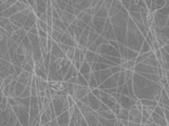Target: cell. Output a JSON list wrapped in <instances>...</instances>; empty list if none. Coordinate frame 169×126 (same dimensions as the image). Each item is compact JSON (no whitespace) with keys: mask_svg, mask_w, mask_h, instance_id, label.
Here are the masks:
<instances>
[{"mask_svg":"<svg viewBox=\"0 0 169 126\" xmlns=\"http://www.w3.org/2000/svg\"><path fill=\"white\" fill-rule=\"evenodd\" d=\"M105 24H106V19L94 16L93 17V19H92V22L89 24L90 25V27H91L90 31H94V32H96L97 34L101 35L104 31Z\"/></svg>","mask_w":169,"mask_h":126,"instance_id":"1","label":"cell"},{"mask_svg":"<svg viewBox=\"0 0 169 126\" xmlns=\"http://www.w3.org/2000/svg\"><path fill=\"white\" fill-rule=\"evenodd\" d=\"M95 78H96L97 84L101 85L103 82H105L106 80L108 79L109 77H111L112 75H114V73L112 71L111 67L108 69H103V71H93Z\"/></svg>","mask_w":169,"mask_h":126,"instance_id":"2","label":"cell"},{"mask_svg":"<svg viewBox=\"0 0 169 126\" xmlns=\"http://www.w3.org/2000/svg\"><path fill=\"white\" fill-rule=\"evenodd\" d=\"M90 92H91V90L89 86H81V85H78V84H75V95H74V97H73V99L75 100V102L79 101V100H81L84 97L88 96Z\"/></svg>","mask_w":169,"mask_h":126,"instance_id":"3","label":"cell"},{"mask_svg":"<svg viewBox=\"0 0 169 126\" xmlns=\"http://www.w3.org/2000/svg\"><path fill=\"white\" fill-rule=\"evenodd\" d=\"M168 16L161 14L159 12H154V16H153V24L159 29H164L167 25Z\"/></svg>","mask_w":169,"mask_h":126,"instance_id":"4","label":"cell"},{"mask_svg":"<svg viewBox=\"0 0 169 126\" xmlns=\"http://www.w3.org/2000/svg\"><path fill=\"white\" fill-rule=\"evenodd\" d=\"M142 120V112L140 109H138L135 105H133L129 109V117H128V121L129 122H134V123H140Z\"/></svg>","mask_w":169,"mask_h":126,"instance_id":"5","label":"cell"},{"mask_svg":"<svg viewBox=\"0 0 169 126\" xmlns=\"http://www.w3.org/2000/svg\"><path fill=\"white\" fill-rule=\"evenodd\" d=\"M135 101H136V100L131 99V98L128 97V96L122 95V96H121L120 99H118V103H120L121 106H122L123 108H126V109H130V108H131L132 106L135 105Z\"/></svg>","mask_w":169,"mask_h":126,"instance_id":"6","label":"cell"},{"mask_svg":"<svg viewBox=\"0 0 169 126\" xmlns=\"http://www.w3.org/2000/svg\"><path fill=\"white\" fill-rule=\"evenodd\" d=\"M88 98H89V105L88 106L92 110H94V112H97V110L99 109V107H101V101L97 97H95V96L93 95L91 92L89 93Z\"/></svg>","mask_w":169,"mask_h":126,"instance_id":"7","label":"cell"},{"mask_svg":"<svg viewBox=\"0 0 169 126\" xmlns=\"http://www.w3.org/2000/svg\"><path fill=\"white\" fill-rule=\"evenodd\" d=\"M56 119H57V122H58V124H59V126H69V124H70V122H71L70 112H69V110H67L64 114L58 116Z\"/></svg>","mask_w":169,"mask_h":126,"instance_id":"8","label":"cell"},{"mask_svg":"<svg viewBox=\"0 0 169 126\" xmlns=\"http://www.w3.org/2000/svg\"><path fill=\"white\" fill-rule=\"evenodd\" d=\"M138 52H136V51H134V49L126 46L125 52H124V55H123L122 57L125 58L126 60H132V59H135V58L138 57Z\"/></svg>","mask_w":169,"mask_h":126,"instance_id":"9","label":"cell"},{"mask_svg":"<svg viewBox=\"0 0 169 126\" xmlns=\"http://www.w3.org/2000/svg\"><path fill=\"white\" fill-rule=\"evenodd\" d=\"M75 19H76V17H75L74 15L70 14V13H67V12H64V15H62V17H61V20L66 27H68L70 24H72V22Z\"/></svg>","mask_w":169,"mask_h":126,"instance_id":"10","label":"cell"},{"mask_svg":"<svg viewBox=\"0 0 169 126\" xmlns=\"http://www.w3.org/2000/svg\"><path fill=\"white\" fill-rule=\"evenodd\" d=\"M143 64H146V65H150V66H154V67H161V65H160L159 61H157V57H155L154 54H151L150 56H149L147 59H145L144 61L142 62Z\"/></svg>","mask_w":169,"mask_h":126,"instance_id":"11","label":"cell"},{"mask_svg":"<svg viewBox=\"0 0 169 126\" xmlns=\"http://www.w3.org/2000/svg\"><path fill=\"white\" fill-rule=\"evenodd\" d=\"M151 118H152V120H153V123H154V124H157V126L168 125V123H167V121H166V119L164 118V117H161V116H159V115H157L154 112L151 114Z\"/></svg>","mask_w":169,"mask_h":126,"instance_id":"12","label":"cell"},{"mask_svg":"<svg viewBox=\"0 0 169 126\" xmlns=\"http://www.w3.org/2000/svg\"><path fill=\"white\" fill-rule=\"evenodd\" d=\"M43 112L47 115V117L49 118L50 121H52V120H54V119L57 118V117H56V114H55V110H54V106H53L52 101H51V103L49 104V106L43 109Z\"/></svg>","mask_w":169,"mask_h":126,"instance_id":"13","label":"cell"},{"mask_svg":"<svg viewBox=\"0 0 169 126\" xmlns=\"http://www.w3.org/2000/svg\"><path fill=\"white\" fill-rule=\"evenodd\" d=\"M97 114L101 117H103V118L107 119V120H114V119H116V116L113 114V112L111 109L107 110V112H97Z\"/></svg>","mask_w":169,"mask_h":126,"instance_id":"14","label":"cell"},{"mask_svg":"<svg viewBox=\"0 0 169 126\" xmlns=\"http://www.w3.org/2000/svg\"><path fill=\"white\" fill-rule=\"evenodd\" d=\"M25 87H27V85L25 84H22V83H19V82H17L16 83V86H15V92H14V97H19L21 94L23 93V90H25Z\"/></svg>","mask_w":169,"mask_h":126,"instance_id":"15","label":"cell"},{"mask_svg":"<svg viewBox=\"0 0 169 126\" xmlns=\"http://www.w3.org/2000/svg\"><path fill=\"white\" fill-rule=\"evenodd\" d=\"M95 16L99 17V18H104V19L109 18V16H108V8L105 6V4H104V5L101 6L98 11H97V13L95 14Z\"/></svg>","mask_w":169,"mask_h":126,"instance_id":"16","label":"cell"},{"mask_svg":"<svg viewBox=\"0 0 169 126\" xmlns=\"http://www.w3.org/2000/svg\"><path fill=\"white\" fill-rule=\"evenodd\" d=\"M98 37H99V34H97L94 31H90V34H89V37H88V45H87V47H89L92 43H94Z\"/></svg>","mask_w":169,"mask_h":126,"instance_id":"17","label":"cell"},{"mask_svg":"<svg viewBox=\"0 0 169 126\" xmlns=\"http://www.w3.org/2000/svg\"><path fill=\"white\" fill-rule=\"evenodd\" d=\"M79 73H81V75L91 73V65L89 64V63L87 62L86 60H85V61L81 63V68H79Z\"/></svg>","mask_w":169,"mask_h":126,"instance_id":"18","label":"cell"},{"mask_svg":"<svg viewBox=\"0 0 169 126\" xmlns=\"http://www.w3.org/2000/svg\"><path fill=\"white\" fill-rule=\"evenodd\" d=\"M128 117H129V109L126 108H123L121 109V112H118V115L116 116L118 120H128Z\"/></svg>","mask_w":169,"mask_h":126,"instance_id":"19","label":"cell"},{"mask_svg":"<svg viewBox=\"0 0 169 126\" xmlns=\"http://www.w3.org/2000/svg\"><path fill=\"white\" fill-rule=\"evenodd\" d=\"M88 84H89V87H90V90H92V88H97V87H98V84H97L96 78H95V76H94V74H93V71H91L90 80L88 81Z\"/></svg>","mask_w":169,"mask_h":126,"instance_id":"20","label":"cell"},{"mask_svg":"<svg viewBox=\"0 0 169 126\" xmlns=\"http://www.w3.org/2000/svg\"><path fill=\"white\" fill-rule=\"evenodd\" d=\"M95 54L94 52H91L88 49V52L86 53V56H85V60H86L87 62L89 63L90 65L93 64V62H94V57H95Z\"/></svg>","mask_w":169,"mask_h":126,"instance_id":"21","label":"cell"},{"mask_svg":"<svg viewBox=\"0 0 169 126\" xmlns=\"http://www.w3.org/2000/svg\"><path fill=\"white\" fill-rule=\"evenodd\" d=\"M152 49H151V46L149 45V43L147 42L146 40L143 42L142 46H141V49L140 52H138V54H145V53H149V52H151Z\"/></svg>","mask_w":169,"mask_h":126,"instance_id":"22","label":"cell"},{"mask_svg":"<svg viewBox=\"0 0 169 126\" xmlns=\"http://www.w3.org/2000/svg\"><path fill=\"white\" fill-rule=\"evenodd\" d=\"M62 35H64V33H60V32H57V31H54L53 30V34H52V40L54 41V42L58 43L59 44L60 43V40H61V37Z\"/></svg>","mask_w":169,"mask_h":126,"instance_id":"23","label":"cell"},{"mask_svg":"<svg viewBox=\"0 0 169 126\" xmlns=\"http://www.w3.org/2000/svg\"><path fill=\"white\" fill-rule=\"evenodd\" d=\"M77 84H78V85H81V86H89L88 82L85 80L84 76L81 75V73H78V75H77Z\"/></svg>","mask_w":169,"mask_h":126,"instance_id":"24","label":"cell"},{"mask_svg":"<svg viewBox=\"0 0 169 126\" xmlns=\"http://www.w3.org/2000/svg\"><path fill=\"white\" fill-rule=\"evenodd\" d=\"M36 25H37V27H38L39 30H42V31L47 32V29H48L47 22H45V21L40 20V19H37V22H36Z\"/></svg>","mask_w":169,"mask_h":126,"instance_id":"25","label":"cell"},{"mask_svg":"<svg viewBox=\"0 0 169 126\" xmlns=\"http://www.w3.org/2000/svg\"><path fill=\"white\" fill-rule=\"evenodd\" d=\"M49 122H50V120L47 117V115H45L43 112H40V124H41V126L47 124V123H49Z\"/></svg>","mask_w":169,"mask_h":126,"instance_id":"26","label":"cell"},{"mask_svg":"<svg viewBox=\"0 0 169 126\" xmlns=\"http://www.w3.org/2000/svg\"><path fill=\"white\" fill-rule=\"evenodd\" d=\"M92 19H93V16H91V15H89V14H85V16L81 18V21H84L85 23H86L87 25H89L90 24L91 22H92Z\"/></svg>","mask_w":169,"mask_h":126,"instance_id":"27","label":"cell"},{"mask_svg":"<svg viewBox=\"0 0 169 126\" xmlns=\"http://www.w3.org/2000/svg\"><path fill=\"white\" fill-rule=\"evenodd\" d=\"M141 8L138 5V4H130V8H129V13H140Z\"/></svg>","mask_w":169,"mask_h":126,"instance_id":"28","label":"cell"},{"mask_svg":"<svg viewBox=\"0 0 169 126\" xmlns=\"http://www.w3.org/2000/svg\"><path fill=\"white\" fill-rule=\"evenodd\" d=\"M121 109H122V106H121V104L120 103H118V102H116L115 103V105H114V107L112 108V112H113V114L115 115V116H118V112H121Z\"/></svg>","mask_w":169,"mask_h":126,"instance_id":"29","label":"cell"},{"mask_svg":"<svg viewBox=\"0 0 169 126\" xmlns=\"http://www.w3.org/2000/svg\"><path fill=\"white\" fill-rule=\"evenodd\" d=\"M157 12L161 13V14L165 15V16H169V6H167V5L163 6V8H160V10H159V11H157Z\"/></svg>","mask_w":169,"mask_h":126,"instance_id":"30","label":"cell"},{"mask_svg":"<svg viewBox=\"0 0 169 126\" xmlns=\"http://www.w3.org/2000/svg\"><path fill=\"white\" fill-rule=\"evenodd\" d=\"M6 106H8V97H3L1 103H0V109L4 110L6 108Z\"/></svg>","mask_w":169,"mask_h":126,"instance_id":"31","label":"cell"},{"mask_svg":"<svg viewBox=\"0 0 169 126\" xmlns=\"http://www.w3.org/2000/svg\"><path fill=\"white\" fill-rule=\"evenodd\" d=\"M59 47H60V49H61L62 52H64V54H66L67 52L69 51V49H71L72 46H69V45H67V44H62V43H59Z\"/></svg>","mask_w":169,"mask_h":126,"instance_id":"32","label":"cell"},{"mask_svg":"<svg viewBox=\"0 0 169 126\" xmlns=\"http://www.w3.org/2000/svg\"><path fill=\"white\" fill-rule=\"evenodd\" d=\"M91 93H92V94L94 95L95 97H97L99 99V97H101V90H99L98 87H97V88H92V90H91Z\"/></svg>","mask_w":169,"mask_h":126,"instance_id":"33","label":"cell"},{"mask_svg":"<svg viewBox=\"0 0 169 126\" xmlns=\"http://www.w3.org/2000/svg\"><path fill=\"white\" fill-rule=\"evenodd\" d=\"M38 37H39V38H48L47 32H45V31H42V30L38 29Z\"/></svg>","mask_w":169,"mask_h":126,"instance_id":"34","label":"cell"},{"mask_svg":"<svg viewBox=\"0 0 169 126\" xmlns=\"http://www.w3.org/2000/svg\"><path fill=\"white\" fill-rule=\"evenodd\" d=\"M107 110H110V108L108 107L106 104H104V103H101V107H99V109L97 110V112H107Z\"/></svg>","mask_w":169,"mask_h":126,"instance_id":"35","label":"cell"},{"mask_svg":"<svg viewBox=\"0 0 169 126\" xmlns=\"http://www.w3.org/2000/svg\"><path fill=\"white\" fill-rule=\"evenodd\" d=\"M161 32L163 33V34L165 35V36L167 37V38H169V27H168V25H166V27H164V29H162Z\"/></svg>","mask_w":169,"mask_h":126,"instance_id":"36","label":"cell"},{"mask_svg":"<svg viewBox=\"0 0 169 126\" xmlns=\"http://www.w3.org/2000/svg\"><path fill=\"white\" fill-rule=\"evenodd\" d=\"M112 2H113V0H104V4H105V6L108 8V11H109L110 6H111Z\"/></svg>","mask_w":169,"mask_h":126,"instance_id":"37","label":"cell"},{"mask_svg":"<svg viewBox=\"0 0 169 126\" xmlns=\"http://www.w3.org/2000/svg\"><path fill=\"white\" fill-rule=\"evenodd\" d=\"M79 101H81L83 104H85V105H89V98H88V96H86V97H84L83 99L79 100Z\"/></svg>","mask_w":169,"mask_h":126,"instance_id":"38","label":"cell"},{"mask_svg":"<svg viewBox=\"0 0 169 126\" xmlns=\"http://www.w3.org/2000/svg\"><path fill=\"white\" fill-rule=\"evenodd\" d=\"M164 114H165V119H166V121H167V123L169 125V110L166 109V108H164Z\"/></svg>","mask_w":169,"mask_h":126,"instance_id":"39","label":"cell"},{"mask_svg":"<svg viewBox=\"0 0 169 126\" xmlns=\"http://www.w3.org/2000/svg\"><path fill=\"white\" fill-rule=\"evenodd\" d=\"M47 18H48V17H47V13H43V14L38 19H40V20H42V21H45V22H47Z\"/></svg>","mask_w":169,"mask_h":126,"instance_id":"40","label":"cell"},{"mask_svg":"<svg viewBox=\"0 0 169 126\" xmlns=\"http://www.w3.org/2000/svg\"><path fill=\"white\" fill-rule=\"evenodd\" d=\"M90 75H91V73H88V74H85V75H83L84 78H85V80H86L87 82L90 80Z\"/></svg>","mask_w":169,"mask_h":126,"instance_id":"41","label":"cell"},{"mask_svg":"<svg viewBox=\"0 0 169 126\" xmlns=\"http://www.w3.org/2000/svg\"><path fill=\"white\" fill-rule=\"evenodd\" d=\"M151 2H152V0H145V3H146V5H147V8H150V5H151Z\"/></svg>","mask_w":169,"mask_h":126,"instance_id":"42","label":"cell"},{"mask_svg":"<svg viewBox=\"0 0 169 126\" xmlns=\"http://www.w3.org/2000/svg\"><path fill=\"white\" fill-rule=\"evenodd\" d=\"M128 126H141L140 123H134V122H129Z\"/></svg>","mask_w":169,"mask_h":126,"instance_id":"43","label":"cell"},{"mask_svg":"<svg viewBox=\"0 0 169 126\" xmlns=\"http://www.w3.org/2000/svg\"><path fill=\"white\" fill-rule=\"evenodd\" d=\"M163 49H165V51L167 52V53L169 54V44H166V45H164V46H163Z\"/></svg>","mask_w":169,"mask_h":126,"instance_id":"44","label":"cell"},{"mask_svg":"<svg viewBox=\"0 0 169 126\" xmlns=\"http://www.w3.org/2000/svg\"><path fill=\"white\" fill-rule=\"evenodd\" d=\"M61 1L66 2V3H69V2H70V1H71V0H61Z\"/></svg>","mask_w":169,"mask_h":126,"instance_id":"45","label":"cell"},{"mask_svg":"<svg viewBox=\"0 0 169 126\" xmlns=\"http://www.w3.org/2000/svg\"><path fill=\"white\" fill-rule=\"evenodd\" d=\"M42 126H52V125H51V123L49 122V123H47V124H45V125H42Z\"/></svg>","mask_w":169,"mask_h":126,"instance_id":"46","label":"cell"},{"mask_svg":"<svg viewBox=\"0 0 169 126\" xmlns=\"http://www.w3.org/2000/svg\"><path fill=\"white\" fill-rule=\"evenodd\" d=\"M0 1H1V2H2V3H3V2H5V1H6V0H0Z\"/></svg>","mask_w":169,"mask_h":126,"instance_id":"47","label":"cell"},{"mask_svg":"<svg viewBox=\"0 0 169 126\" xmlns=\"http://www.w3.org/2000/svg\"><path fill=\"white\" fill-rule=\"evenodd\" d=\"M167 44H169V38H168V40H167Z\"/></svg>","mask_w":169,"mask_h":126,"instance_id":"48","label":"cell"},{"mask_svg":"<svg viewBox=\"0 0 169 126\" xmlns=\"http://www.w3.org/2000/svg\"><path fill=\"white\" fill-rule=\"evenodd\" d=\"M168 83H169V80H168Z\"/></svg>","mask_w":169,"mask_h":126,"instance_id":"49","label":"cell"},{"mask_svg":"<svg viewBox=\"0 0 169 126\" xmlns=\"http://www.w3.org/2000/svg\"><path fill=\"white\" fill-rule=\"evenodd\" d=\"M168 96H169V95H168Z\"/></svg>","mask_w":169,"mask_h":126,"instance_id":"50","label":"cell"},{"mask_svg":"<svg viewBox=\"0 0 169 126\" xmlns=\"http://www.w3.org/2000/svg\"><path fill=\"white\" fill-rule=\"evenodd\" d=\"M168 17H169V16H168Z\"/></svg>","mask_w":169,"mask_h":126,"instance_id":"51","label":"cell"}]
</instances>
